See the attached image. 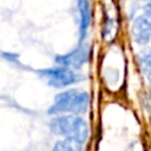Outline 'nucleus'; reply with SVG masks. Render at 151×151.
I'll return each mask as SVG.
<instances>
[{
  "label": "nucleus",
  "mask_w": 151,
  "mask_h": 151,
  "mask_svg": "<svg viewBox=\"0 0 151 151\" xmlns=\"http://www.w3.org/2000/svg\"><path fill=\"white\" fill-rule=\"evenodd\" d=\"M90 58V45L87 42H80L78 47L65 53L58 54L54 58V61L59 66H64L71 68L73 71L80 68L84 64L87 63Z\"/></svg>",
  "instance_id": "obj_4"
},
{
  "label": "nucleus",
  "mask_w": 151,
  "mask_h": 151,
  "mask_svg": "<svg viewBox=\"0 0 151 151\" xmlns=\"http://www.w3.org/2000/svg\"><path fill=\"white\" fill-rule=\"evenodd\" d=\"M145 14H146L145 17L151 21V2L145 5Z\"/></svg>",
  "instance_id": "obj_11"
},
{
  "label": "nucleus",
  "mask_w": 151,
  "mask_h": 151,
  "mask_svg": "<svg viewBox=\"0 0 151 151\" xmlns=\"http://www.w3.org/2000/svg\"><path fill=\"white\" fill-rule=\"evenodd\" d=\"M138 60L142 71L150 79L151 78V48L144 50L138 54Z\"/></svg>",
  "instance_id": "obj_8"
},
{
  "label": "nucleus",
  "mask_w": 151,
  "mask_h": 151,
  "mask_svg": "<svg viewBox=\"0 0 151 151\" xmlns=\"http://www.w3.org/2000/svg\"><path fill=\"white\" fill-rule=\"evenodd\" d=\"M90 104V96L86 91L71 88L58 93L54 97L53 104L48 107V114H81L85 113Z\"/></svg>",
  "instance_id": "obj_2"
},
{
  "label": "nucleus",
  "mask_w": 151,
  "mask_h": 151,
  "mask_svg": "<svg viewBox=\"0 0 151 151\" xmlns=\"http://www.w3.org/2000/svg\"><path fill=\"white\" fill-rule=\"evenodd\" d=\"M39 77L51 87L63 88L68 85L79 83L83 77L78 74L76 71L64 67V66H54L38 71Z\"/></svg>",
  "instance_id": "obj_3"
},
{
  "label": "nucleus",
  "mask_w": 151,
  "mask_h": 151,
  "mask_svg": "<svg viewBox=\"0 0 151 151\" xmlns=\"http://www.w3.org/2000/svg\"><path fill=\"white\" fill-rule=\"evenodd\" d=\"M79 9V39L83 42L87 35L92 20V11L90 0H77Z\"/></svg>",
  "instance_id": "obj_6"
},
{
  "label": "nucleus",
  "mask_w": 151,
  "mask_h": 151,
  "mask_svg": "<svg viewBox=\"0 0 151 151\" xmlns=\"http://www.w3.org/2000/svg\"><path fill=\"white\" fill-rule=\"evenodd\" d=\"M112 27H113V20L111 18H106L103 28V37H107L112 32Z\"/></svg>",
  "instance_id": "obj_10"
},
{
  "label": "nucleus",
  "mask_w": 151,
  "mask_h": 151,
  "mask_svg": "<svg viewBox=\"0 0 151 151\" xmlns=\"http://www.w3.org/2000/svg\"><path fill=\"white\" fill-rule=\"evenodd\" d=\"M1 57L9 61V63H18L19 61V54L18 53H13V52H2Z\"/></svg>",
  "instance_id": "obj_9"
},
{
  "label": "nucleus",
  "mask_w": 151,
  "mask_h": 151,
  "mask_svg": "<svg viewBox=\"0 0 151 151\" xmlns=\"http://www.w3.org/2000/svg\"><path fill=\"white\" fill-rule=\"evenodd\" d=\"M52 151H83V144L72 139L64 138L54 143Z\"/></svg>",
  "instance_id": "obj_7"
},
{
  "label": "nucleus",
  "mask_w": 151,
  "mask_h": 151,
  "mask_svg": "<svg viewBox=\"0 0 151 151\" xmlns=\"http://www.w3.org/2000/svg\"><path fill=\"white\" fill-rule=\"evenodd\" d=\"M50 130L60 137L84 144L90 133L87 122L77 114H59L51 119Z\"/></svg>",
  "instance_id": "obj_1"
},
{
  "label": "nucleus",
  "mask_w": 151,
  "mask_h": 151,
  "mask_svg": "<svg viewBox=\"0 0 151 151\" xmlns=\"http://www.w3.org/2000/svg\"><path fill=\"white\" fill-rule=\"evenodd\" d=\"M131 37L139 44L145 45L151 39V21L145 15L137 17L131 25Z\"/></svg>",
  "instance_id": "obj_5"
}]
</instances>
